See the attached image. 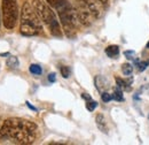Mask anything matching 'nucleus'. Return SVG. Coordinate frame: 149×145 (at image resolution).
<instances>
[{"label": "nucleus", "instance_id": "obj_2", "mask_svg": "<svg viewBox=\"0 0 149 145\" xmlns=\"http://www.w3.org/2000/svg\"><path fill=\"white\" fill-rule=\"evenodd\" d=\"M41 18H39L35 7L30 2H24L21 12L19 32L23 36H37L42 31Z\"/></svg>", "mask_w": 149, "mask_h": 145}, {"label": "nucleus", "instance_id": "obj_1", "mask_svg": "<svg viewBox=\"0 0 149 145\" xmlns=\"http://www.w3.org/2000/svg\"><path fill=\"white\" fill-rule=\"evenodd\" d=\"M36 123L19 118L7 119L0 128V139H12L17 144H32L37 137Z\"/></svg>", "mask_w": 149, "mask_h": 145}, {"label": "nucleus", "instance_id": "obj_4", "mask_svg": "<svg viewBox=\"0 0 149 145\" xmlns=\"http://www.w3.org/2000/svg\"><path fill=\"white\" fill-rule=\"evenodd\" d=\"M19 18L17 0H2V22L7 29H14Z\"/></svg>", "mask_w": 149, "mask_h": 145}, {"label": "nucleus", "instance_id": "obj_13", "mask_svg": "<svg viewBox=\"0 0 149 145\" xmlns=\"http://www.w3.org/2000/svg\"><path fill=\"white\" fill-rule=\"evenodd\" d=\"M122 72H123L124 75L130 76L131 74L133 72V67H132V65H131V63H124V65L122 66Z\"/></svg>", "mask_w": 149, "mask_h": 145}, {"label": "nucleus", "instance_id": "obj_17", "mask_svg": "<svg viewBox=\"0 0 149 145\" xmlns=\"http://www.w3.org/2000/svg\"><path fill=\"white\" fill-rule=\"evenodd\" d=\"M101 98H102V100H103L104 103H109V101L112 99V94L108 93L107 91H104V92L101 93Z\"/></svg>", "mask_w": 149, "mask_h": 145}, {"label": "nucleus", "instance_id": "obj_14", "mask_svg": "<svg viewBox=\"0 0 149 145\" xmlns=\"http://www.w3.org/2000/svg\"><path fill=\"white\" fill-rule=\"evenodd\" d=\"M116 83H117L118 88H120L122 90H130V87H129V84H127L125 81H123L122 78H119V77H116Z\"/></svg>", "mask_w": 149, "mask_h": 145}, {"label": "nucleus", "instance_id": "obj_20", "mask_svg": "<svg viewBox=\"0 0 149 145\" xmlns=\"http://www.w3.org/2000/svg\"><path fill=\"white\" fill-rule=\"evenodd\" d=\"M26 106H28V107H29V108H30V109H32V111H35V112H37V111H38V109L36 108L35 106H32V105H31V104H30L29 101H26Z\"/></svg>", "mask_w": 149, "mask_h": 145}, {"label": "nucleus", "instance_id": "obj_18", "mask_svg": "<svg viewBox=\"0 0 149 145\" xmlns=\"http://www.w3.org/2000/svg\"><path fill=\"white\" fill-rule=\"evenodd\" d=\"M48 81L51 82V83H54L56 81V75L55 72H51V74H48Z\"/></svg>", "mask_w": 149, "mask_h": 145}, {"label": "nucleus", "instance_id": "obj_11", "mask_svg": "<svg viewBox=\"0 0 149 145\" xmlns=\"http://www.w3.org/2000/svg\"><path fill=\"white\" fill-rule=\"evenodd\" d=\"M29 70H30V72H31V74H33V75H41V72H42L41 67H40L39 65H36V63L30 65Z\"/></svg>", "mask_w": 149, "mask_h": 145}, {"label": "nucleus", "instance_id": "obj_6", "mask_svg": "<svg viewBox=\"0 0 149 145\" xmlns=\"http://www.w3.org/2000/svg\"><path fill=\"white\" fill-rule=\"evenodd\" d=\"M94 82H95L96 89L100 91L101 93L107 90V88H108V81H107L104 77H102V76H96L95 80H94Z\"/></svg>", "mask_w": 149, "mask_h": 145}, {"label": "nucleus", "instance_id": "obj_12", "mask_svg": "<svg viewBox=\"0 0 149 145\" xmlns=\"http://www.w3.org/2000/svg\"><path fill=\"white\" fill-rule=\"evenodd\" d=\"M46 1L48 2L49 6H52V7H54L55 9H57V8L61 7L63 4H65L68 0H46Z\"/></svg>", "mask_w": 149, "mask_h": 145}, {"label": "nucleus", "instance_id": "obj_3", "mask_svg": "<svg viewBox=\"0 0 149 145\" xmlns=\"http://www.w3.org/2000/svg\"><path fill=\"white\" fill-rule=\"evenodd\" d=\"M32 5L38 13L39 18H41V21L48 27L51 34L55 37H62L61 25L56 18L54 12L52 11V8L42 0H33Z\"/></svg>", "mask_w": 149, "mask_h": 145}, {"label": "nucleus", "instance_id": "obj_22", "mask_svg": "<svg viewBox=\"0 0 149 145\" xmlns=\"http://www.w3.org/2000/svg\"><path fill=\"white\" fill-rule=\"evenodd\" d=\"M99 1H100L102 5H107V4H108V0H99Z\"/></svg>", "mask_w": 149, "mask_h": 145}, {"label": "nucleus", "instance_id": "obj_24", "mask_svg": "<svg viewBox=\"0 0 149 145\" xmlns=\"http://www.w3.org/2000/svg\"><path fill=\"white\" fill-rule=\"evenodd\" d=\"M0 21H1V20H0Z\"/></svg>", "mask_w": 149, "mask_h": 145}, {"label": "nucleus", "instance_id": "obj_8", "mask_svg": "<svg viewBox=\"0 0 149 145\" xmlns=\"http://www.w3.org/2000/svg\"><path fill=\"white\" fill-rule=\"evenodd\" d=\"M6 65H7V67H8L9 69H17V68H19V59H17L16 56L10 55V56L7 59Z\"/></svg>", "mask_w": 149, "mask_h": 145}, {"label": "nucleus", "instance_id": "obj_10", "mask_svg": "<svg viewBox=\"0 0 149 145\" xmlns=\"http://www.w3.org/2000/svg\"><path fill=\"white\" fill-rule=\"evenodd\" d=\"M134 63H135V66L138 67V69H139L140 72H142V70H145L149 66V60H147V61H140V60L135 59V60H134Z\"/></svg>", "mask_w": 149, "mask_h": 145}, {"label": "nucleus", "instance_id": "obj_7", "mask_svg": "<svg viewBox=\"0 0 149 145\" xmlns=\"http://www.w3.org/2000/svg\"><path fill=\"white\" fill-rule=\"evenodd\" d=\"M106 54L108 55L109 58H111V59H115L116 56H118V54H119V47L116 46V45H110V46H108V47L106 49Z\"/></svg>", "mask_w": 149, "mask_h": 145}, {"label": "nucleus", "instance_id": "obj_15", "mask_svg": "<svg viewBox=\"0 0 149 145\" xmlns=\"http://www.w3.org/2000/svg\"><path fill=\"white\" fill-rule=\"evenodd\" d=\"M96 107H97V103H96L95 100H93V99L86 100V108L88 109L90 112H93Z\"/></svg>", "mask_w": 149, "mask_h": 145}, {"label": "nucleus", "instance_id": "obj_23", "mask_svg": "<svg viewBox=\"0 0 149 145\" xmlns=\"http://www.w3.org/2000/svg\"><path fill=\"white\" fill-rule=\"evenodd\" d=\"M147 49H149V42L147 43Z\"/></svg>", "mask_w": 149, "mask_h": 145}, {"label": "nucleus", "instance_id": "obj_16", "mask_svg": "<svg viewBox=\"0 0 149 145\" xmlns=\"http://www.w3.org/2000/svg\"><path fill=\"white\" fill-rule=\"evenodd\" d=\"M60 72L63 78H68L70 76V69L67 67V66H61L60 67Z\"/></svg>", "mask_w": 149, "mask_h": 145}, {"label": "nucleus", "instance_id": "obj_21", "mask_svg": "<svg viewBox=\"0 0 149 145\" xmlns=\"http://www.w3.org/2000/svg\"><path fill=\"white\" fill-rule=\"evenodd\" d=\"M81 97H83L85 100H90V99H92V98H91V96H88L87 93H83V94H81Z\"/></svg>", "mask_w": 149, "mask_h": 145}, {"label": "nucleus", "instance_id": "obj_19", "mask_svg": "<svg viewBox=\"0 0 149 145\" xmlns=\"http://www.w3.org/2000/svg\"><path fill=\"white\" fill-rule=\"evenodd\" d=\"M124 55L127 58V59H132V56L134 55V51H125Z\"/></svg>", "mask_w": 149, "mask_h": 145}, {"label": "nucleus", "instance_id": "obj_5", "mask_svg": "<svg viewBox=\"0 0 149 145\" xmlns=\"http://www.w3.org/2000/svg\"><path fill=\"white\" fill-rule=\"evenodd\" d=\"M95 122H96L97 128H99L102 132H104V134H107V132H108L107 120H106V118H104V115H103L102 113H99V114L96 115V118H95Z\"/></svg>", "mask_w": 149, "mask_h": 145}, {"label": "nucleus", "instance_id": "obj_9", "mask_svg": "<svg viewBox=\"0 0 149 145\" xmlns=\"http://www.w3.org/2000/svg\"><path fill=\"white\" fill-rule=\"evenodd\" d=\"M112 99H115L116 101H124V94H123V91L120 88H116L113 90V93H112Z\"/></svg>", "mask_w": 149, "mask_h": 145}]
</instances>
